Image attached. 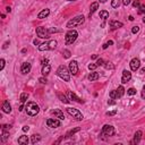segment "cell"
I'll return each instance as SVG.
<instances>
[{"label": "cell", "instance_id": "obj_1", "mask_svg": "<svg viewBox=\"0 0 145 145\" xmlns=\"http://www.w3.org/2000/svg\"><path fill=\"white\" fill-rule=\"evenodd\" d=\"M25 110H26V114H28V116L34 117V116H36V114H39L40 108H39V106L35 103V102H28V103L26 104Z\"/></svg>", "mask_w": 145, "mask_h": 145}, {"label": "cell", "instance_id": "obj_2", "mask_svg": "<svg viewBox=\"0 0 145 145\" xmlns=\"http://www.w3.org/2000/svg\"><path fill=\"white\" fill-rule=\"evenodd\" d=\"M69 74H70V71L67 69V67L63 66V65H61V66L57 69V75L59 76L61 79H63L65 82H69V79H70Z\"/></svg>", "mask_w": 145, "mask_h": 145}, {"label": "cell", "instance_id": "obj_3", "mask_svg": "<svg viewBox=\"0 0 145 145\" xmlns=\"http://www.w3.org/2000/svg\"><path fill=\"white\" fill-rule=\"evenodd\" d=\"M77 36H78V33L75 30H69V31L66 33V36H65V41H66V44H73L77 40Z\"/></svg>", "mask_w": 145, "mask_h": 145}, {"label": "cell", "instance_id": "obj_4", "mask_svg": "<svg viewBox=\"0 0 145 145\" xmlns=\"http://www.w3.org/2000/svg\"><path fill=\"white\" fill-rule=\"evenodd\" d=\"M85 20V17L83 15H79V16H76L74 17L73 19H70L69 22L67 23V27L68 28H71V27H75V26H78V25H82Z\"/></svg>", "mask_w": 145, "mask_h": 145}, {"label": "cell", "instance_id": "obj_5", "mask_svg": "<svg viewBox=\"0 0 145 145\" xmlns=\"http://www.w3.org/2000/svg\"><path fill=\"white\" fill-rule=\"evenodd\" d=\"M102 136H114V128L111 125H104L102 127Z\"/></svg>", "mask_w": 145, "mask_h": 145}, {"label": "cell", "instance_id": "obj_6", "mask_svg": "<svg viewBox=\"0 0 145 145\" xmlns=\"http://www.w3.org/2000/svg\"><path fill=\"white\" fill-rule=\"evenodd\" d=\"M67 112H68L70 116H73V118H75V119L78 120V121L83 120V114H81L77 109H74V108H67Z\"/></svg>", "mask_w": 145, "mask_h": 145}, {"label": "cell", "instance_id": "obj_7", "mask_svg": "<svg viewBox=\"0 0 145 145\" xmlns=\"http://www.w3.org/2000/svg\"><path fill=\"white\" fill-rule=\"evenodd\" d=\"M36 34H38L39 38H41V39H48L49 35H50V32H49V30H47L45 27L40 26V27L36 28Z\"/></svg>", "mask_w": 145, "mask_h": 145}, {"label": "cell", "instance_id": "obj_8", "mask_svg": "<svg viewBox=\"0 0 145 145\" xmlns=\"http://www.w3.org/2000/svg\"><path fill=\"white\" fill-rule=\"evenodd\" d=\"M69 71L71 75H76L78 73V63H77V61L73 60V61L69 63Z\"/></svg>", "mask_w": 145, "mask_h": 145}, {"label": "cell", "instance_id": "obj_9", "mask_svg": "<svg viewBox=\"0 0 145 145\" xmlns=\"http://www.w3.org/2000/svg\"><path fill=\"white\" fill-rule=\"evenodd\" d=\"M47 125H48V127H50V128H58V127H60V121L58 119H52V118H50V119L47 120Z\"/></svg>", "mask_w": 145, "mask_h": 145}, {"label": "cell", "instance_id": "obj_10", "mask_svg": "<svg viewBox=\"0 0 145 145\" xmlns=\"http://www.w3.org/2000/svg\"><path fill=\"white\" fill-rule=\"evenodd\" d=\"M129 66H130V69H132L133 71L138 70L139 66H141V61H139V59H137V58L132 59V61H130V63H129Z\"/></svg>", "mask_w": 145, "mask_h": 145}, {"label": "cell", "instance_id": "obj_11", "mask_svg": "<svg viewBox=\"0 0 145 145\" xmlns=\"http://www.w3.org/2000/svg\"><path fill=\"white\" fill-rule=\"evenodd\" d=\"M130 78H132V73L130 71H128V70H124L122 71V77H121V83L122 84H126L128 81H130Z\"/></svg>", "mask_w": 145, "mask_h": 145}, {"label": "cell", "instance_id": "obj_12", "mask_svg": "<svg viewBox=\"0 0 145 145\" xmlns=\"http://www.w3.org/2000/svg\"><path fill=\"white\" fill-rule=\"evenodd\" d=\"M31 68H32V66H31V63H24L23 65H22V67H20V71H22V74H28L30 71H31Z\"/></svg>", "mask_w": 145, "mask_h": 145}, {"label": "cell", "instance_id": "obj_13", "mask_svg": "<svg viewBox=\"0 0 145 145\" xmlns=\"http://www.w3.org/2000/svg\"><path fill=\"white\" fill-rule=\"evenodd\" d=\"M51 114H55V117H56V118H59L60 120L65 119V114H63V112L61 111V110H59V109H55V110H52Z\"/></svg>", "mask_w": 145, "mask_h": 145}, {"label": "cell", "instance_id": "obj_14", "mask_svg": "<svg viewBox=\"0 0 145 145\" xmlns=\"http://www.w3.org/2000/svg\"><path fill=\"white\" fill-rule=\"evenodd\" d=\"M109 25L111 27V30H116V28L122 27V23H120L118 20H110V22H109Z\"/></svg>", "mask_w": 145, "mask_h": 145}, {"label": "cell", "instance_id": "obj_15", "mask_svg": "<svg viewBox=\"0 0 145 145\" xmlns=\"http://www.w3.org/2000/svg\"><path fill=\"white\" fill-rule=\"evenodd\" d=\"M141 137H142V132L141 130H137L134 135V139L132 141V144H138L139 141H141Z\"/></svg>", "mask_w": 145, "mask_h": 145}, {"label": "cell", "instance_id": "obj_16", "mask_svg": "<svg viewBox=\"0 0 145 145\" xmlns=\"http://www.w3.org/2000/svg\"><path fill=\"white\" fill-rule=\"evenodd\" d=\"M2 111L5 114H10L12 112V107H10V104H9L8 101H5L2 103Z\"/></svg>", "mask_w": 145, "mask_h": 145}, {"label": "cell", "instance_id": "obj_17", "mask_svg": "<svg viewBox=\"0 0 145 145\" xmlns=\"http://www.w3.org/2000/svg\"><path fill=\"white\" fill-rule=\"evenodd\" d=\"M49 14H50V10H49V9H43L42 12H40V13H39L38 18L43 19V18H45V17H48V16H49Z\"/></svg>", "mask_w": 145, "mask_h": 145}, {"label": "cell", "instance_id": "obj_18", "mask_svg": "<svg viewBox=\"0 0 145 145\" xmlns=\"http://www.w3.org/2000/svg\"><path fill=\"white\" fill-rule=\"evenodd\" d=\"M68 96L70 98V100H73V101L79 102V103H82V102H83V100H81V99H79V98H78L75 93H73L71 91H69V92H68Z\"/></svg>", "mask_w": 145, "mask_h": 145}, {"label": "cell", "instance_id": "obj_19", "mask_svg": "<svg viewBox=\"0 0 145 145\" xmlns=\"http://www.w3.org/2000/svg\"><path fill=\"white\" fill-rule=\"evenodd\" d=\"M99 77H100V74H99V73H96V71H93V73H91V74L88 75V81L93 82V81L99 79Z\"/></svg>", "mask_w": 145, "mask_h": 145}, {"label": "cell", "instance_id": "obj_20", "mask_svg": "<svg viewBox=\"0 0 145 145\" xmlns=\"http://www.w3.org/2000/svg\"><path fill=\"white\" fill-rule=\"evenodd\" d=\"M18 144H22V145H27L28 144V137L26 135H23L18 138Z\"/></svg>", "mask_w": 145, "mask_h": 145}, {"label": "cell", "instance_id": "obj_21", "mask_svg": "<svg viewBox=\"0 0 145 145\" xmlns=\"http://www.w3.org/2000/svg\"><path fill=\"white\" fill-rule=\"evenodd\" d=\"M39 50H40V51L50 50V47H49V42H44V43H41L40 45H39Z\"/></svg>", "mask_w": 145, "mask_h": 145}, {"label": "cell", "instance_id": "obj_22", "mask_svg": "<svg viewBox=\"0 0 145 145\" xmlns=\"http://www.w3.org/2000/svg\"><path fill=\"white\" fill-rule=\"evenodd\" d=\"M50 70H51V67H50V65H49V63H48V65H44L43 67H42V74H43L44 76L49 75Z\"/></svg>", "mask_w": 145, "mask_h": 145}, {"label": "cell", "instance_id": "obj_23", "mask_svg": "<svg viewBox=\"0 0 145 145\" xmlns=\"http://www.w3.org/2000/svg\"><path fill=\"white\" fill-rule=\"evenodd\" d=\"M32 144H36L38 142H40L41 141V136L39 135V134H34V135H32Z\"/></svg>", "mask_w": 145, "mask_h": 145}, {"label": "cell", "instance_id": "obj_24", "mask_svg": "<svg viewBox=\"0 0 145 145\" xmlns=\"http://www.w3.org/2000/svg\"><path fill=\"white\" fill-rule=\"evenodd\" d=\"M98 8H99V4H98V2H93V4L91 5V7H90V16L94 13V12H96Z\"/></svg>", "mask_w": 145, "mask_h": 145}, {"label": "cell", "instance_id": "obj_25", "mask_svg": "<svg viewBox=\"0 0 145 145\" xmlns=\"http://www.w3.org/2000/svg\"><path fill=\"white\" fill-rule=\"evenodd\" d=\"M100 17H101L103 20H106V19L109 17V13H108L107 10H102V12H100Z\"/></svg>", "mask_w": 145, "mask_h": 145}, {"label": "cell", "instance_id": "obj_26", "mask_svg": "<svg viewBox=\"0 0 145 145\" xmlns=\"http://www.w3.org/2000/svg\"><path fill=\"white\" fill-rule=\"evenodd\" d=\"M125 93V88L122 87V86H119L118 90H117V95H118V98H121L122 95Z\"/></svg>", "mask_w": 145, "mask_h": 145}, {"label": "cell", "instance_id": "obj_27", "mask_svg": "<svg viewBox=\"0 0 145 145\" xmlns=\"http://www.w3.org/2000/svg\"><path fill=\"white\" fill-rule=\"evenodd\" d=\"M58 98H59V99H60V101L63 102V103H68V102H69V100H68L65 95L61 94V93H58Z\"/></svg>", "mask_w": 145, "mask_h": 145}, {"label": "cell", "instance_id": "obj_28", "mask_svg": "<svg viewBox=\"0 0 145 145\" xmlns=\"http://www.w3.org/2000/svg\"><path fill=\"white\" fill-rule=\"evenodd\" d=\"M121 4V0H111V6L114 8H118Z\"/></svg>", "mask_w": 145, "mask_h": 145}, {"label": "cell", "instance_id": "obj_29", "mask_svg": "<svg viewBox=\"0 0 145 145\" xmlns=\"http://www.w3.org/2000/svg\"><path fill=\"white\" fill-rule=\"evenodd\" d=\"M49 47H50V50H53V49L57 47V41H56V40L49 41Z\"/></svg>", "mask_w": 145, "mask_h": 145}, {"label": "cell", "instance_id": "obj_30", "mask_svg": "<svg viewBox=\"0 0 145 145\" xmlns=\"http://www.w3.org/2000/svg\"><path fill=\"white\" fill-rule=\"evenodd\" d=\"M27 99H28V94L27 93H22V95H20V102L24 103V102H26Z\"/></svg>", "mask_w": 145, "mask_h": 145}, {"label": "cell", "instance_id": "obj_31", "mask_svg": "<svg viewBox=\"0 0 145 145\" xmlns=\"http://www.w3.org/2000/svg\"><path fill=\"white\" fill-rule=\"evenodd\" d=\"M79 130H81V128H78V127H77V128H75V129H71L70 132H68V134H67V137H69V136H71V135H74L75 133L79 132Z\"/></svg>", "mask_w": 145, "mask_h": 145}, {"label": "cell", "instance_id": "obj_32", "mask_svg": "<svg viewBox=\"0 0 145 145\" xmlns=\"http://www.w3.org/2000/svg\"><path fill=\"white\" fill-rule=\"evenodd\" d=\"M127 94H128V95H135V94H136V90H135V88H133V87H130L129 90H127Z\"/></svg>", "mask_w": 145, "mask_h": 145}, {"label": "cell", "instance_id": "obj_33", "mask_svg": "<svg viewBox=\"0 0 145 145\" xmlns=\"http://www.w3.org/2000/svg\"><path fill=\"white\" fill-rule=\"evenodd\" d=\"M138 14L142 15V14H145V5H141L138 8Z\"/></svg>", "mask_w": 145, "mask_h": 145}, {"label": "cell", "instance_id": "obj_34", "mask_svg": "<svg viewBox=\"0 0 145 145\" xmlns=\"http://www.w3.org/2000/svg\"><path fill=\"white\" fill-rule=\"evenodd\" d=\"M110 98H111V99H118L117 91H111V92H110Z\"/></svg>", "mask_w": 145, "mask_h": 145}, {"label": "cell", "instance_id": "obj_35", "mask_svg": "<svg viewBox=\"0 0 145 145\" xmlns=\"http://www.w3.org/2000/svg\"><path fill=\"white\" fill-rule=\"evenodd\" d=\"M63 57L66 58V59H68V58H70V51L69 50H63Z\"/></svg>", "mask_w": 145, "mask_h": 145}, {"label": "cell", "instance_id": "obj_36", "mask_svg": "<svg viewBox=\"0 0 145 145\" xmlns=\"http://www.w3.org/2000/svg\"><path fill=\"white\" fill-rule=\"evenodd\" d=\"M107 69H114V65L111 63H106V65H103Z\"/></svg>", "mask_w": 145, "mask_h": 145}, {"label": "cell", "instance_id": "obj_37", "mask_svg": "<svg viewBox=\"0 0 145 145\" xmlns=\"http://www.w3.org/2000/svg\"><path fill=\"white\" fill-rule=\"evenodd\" d=\"M8 136H9V134H8L6 130H4V133H2V142H5V141L8 138Z\"/></svg>", "mask_w": 145, "mask_h": 145}, {"label": "cell", "instance_id": "obj_38", "mask_svg": "<svg viewBox=\"0 0 145 145\" xmlns=\"http://www.w3.org/2000/svg\"><path fill=\"white\" fill-rule=\"evenodd\" d=\"M96 67H99L96 63H90V65H88V69L90 70H94Z\"/></svg>", "mask_w": 145, "mask_h": 145}, {"label": "cell", "instance_id": "obj_39", "mask_svg": "<svg viewBox=\"0 0 145 145\" xmlns=\"http://www.w3.org/2000/svg\"><path fill=\"white\" fill-rule=\"evenodd\" d=\"M133 6L135 7V8H139V6H141V1H139V0H135V1L133 2Z\"/></svg>", "mask_w": 145, "mask_h": 145}, {"label": "cell", "instance_id": "obj_40", "mask_svg": "<svg viewBox=\"0 0 145 145\" xmlns=\"http://www.w3.org/2000/svg\"><path fill=\"white\" fill-rule=\"evenodd\" d=\"M5 63H6L5 59H1V60H0V70H2L5 68Z\"/></svg>", "mask_w": 145, "mask_h": 145}, {"label": "cell", "instance_id": "obj_41", "mask_svg": "<svg viewBox=\"0 0 145 145\" xmlns=\"http://www.w3.org/2000/svg\"><path fill=\"white\" fill-rule=\"evenodd\" d=\"M132 32L134 33V34L138 33V32H139V27H138V26H134V27H133V30H132Z\"/></svg>", "mask_w": 145, "mask_h": 145}, {"label": "cell", "instance_id": "obj_42", "mask_svg": "<svg viewBox=\"0 0 145 145\" xmlns=\"http://www.w3.org/2000/svg\"><path fill=\"white\" fill-rule=\"evenodd\" d=\"M96 65H98V66H103V65H104V61H103V59H101V58H100V59H98V61H96Z\"/></svg>", "mask_w": 145, "mask_h": 145}, {"label": "cell", "instance_id": "obj_43", "mask_svg": "<svg viewBox=\"0 0 145 145\" xmlns=\"http://www.w3.org/2000/svg\"><path fill=\"white\" fill-rule=\"evenodd\" d=\"M39 82L42 83V84H47L48 81H47V78H44V77H40V78H39Z\"/></svg>", "mask_w": 145, "mask_h": 145}, {"label": "cell", "instance_id": "obj_44", "mask_svg": "<svg viewBox=\"0 0 145 145\" xmlns=\"http://www.w3.org/2000/svg\"><path fill=\"white\" fill-rule=\"evenodd\" d=\"M117 114V110H114V111H108L107 114V116H114V114Z\"/></svg>", "mask_w": 145, "mask_h": 145}, {"label": "cell", "instance_id": "obj_45", "mask_svg": "<svg viewBox=\"0 0 145 145\" xmlns=\"http://www.w3.org/2000/svg\"><path fill=\"white\" fill-rule=\"evenodd\" d=\"M130 1H132V0H121V2L124 4V6H128V5L130 4Z\"/></svg>", "mask_w": 145, "mask_h": 145}, {"label": "cell", "instance_id": "obj_46", "mask_svg": "<svg viewBox=\"0 0 145 145\" xmlns=\"http://www.w3.org/2000/svg\"><path fill=\"white\" fill-rule=\"evenodd\" d=\"M10 125H4V126H2V129H4V130H7V129H10Z\"/></svg>", "mask_w": 145, "mask_h": 145}, {"label": "cell", "instance_id": "obj_47", "mask_svg": "<svg viewBox=\"0 0 145 145\" xmlns=\"http://www.w3.org/2000/svg\"><path fill=\"white\" fill-rule=\"evenodd\" d=\"M8 44H9V42H8V41H7V42H5V44L2 45V49H7V48H8Z\"/></svg>", "mask_w": 145, "mask_h": 145}, {"label": "cell", "instance_id": "obj_48", "mask_svg": "<svg viewBox=\"0 0 145 145\" xmlns=\"http://www.w3.org/2000/svg\"><path fill=\"white\" fill-rule=\"evenodd\" d=\"M48 63H49V60H48V59H43V60H42V65H48Z\"/></svg>", "mask_w": 145, "mask_h": 145}, {"label": "cell", "instance_id": "obj_49", "mask_svg": "<svg viewBox=\"0 0 145 145\" xmlns=\"http://www.w3.org/2000/svg\"><path fill=\"white\" fill-rule=\"evenodd\" d=\"M142 98L145 99V85H144V87H143V91H142Z\"/></svg>", "mask_w": 145, "mask_h": 145}, {"label": "cell", "instance_id": "obj_50", "mask_svg": "<svg viewBox=\"0 0 145 145\" xmlns=\"http://www.w3.org/2000/svg\"><path fill=\"white\" fill-rule=\"evenodd\" d=\"M28 129H30V127H28V126H24V127H23V132H28Z\"/></svg>", "mask_w": 145, "mask_h": 145}, {"label": "cell", "instance_id": "obj_51", "mask_svg": "<svg viewBox=\"0 0 145 145\" xmlns=\"http://www.w3.org/2000/svg\"><path fill=\"white\" fill-rule=\"evenodd\" d=\"M49 32H50V33H53V32H59V30H57V28H50V30H49Z\"/></svg>", "mask_w": 145, "mask_h": 145}, {"label": "cell", "instance_id": "obj_52", "mask_svg": "<svg viewBox=\"0 0 145 145\" xmlns=\"http://www.w3.org/2000/svg\"><path fill=\"white\" fill-rule=\"evenodd\" d=\"M33 43L35 44V45H39V44H40V41H39L38 39H35V40H34V41H33Z\"/></svg>", "mask_w": 145, "mask_h": 145}, {"label": "cell", "instance_id": "obj_53", "mask_svg": "<svg viewBox=\"0 0 145 145\" xmlns=\"http://www.w3.org/2000/svg\"><path fill=\"white\" fill-rule=\"evenodd\" d=\"M6 10L8 12V13H10V12H12V8H10V7H7V8H6Z\"/></svg>", "mask_w": 145, "mask_h": 145}, {"label": "cell", "instance_id": "obj_54", "mask_svg": "<svg viewBox=\"0 0 145 145\" xmlns=\"http://www.w3.org/2000/svg\"><path fill=\"white\" fill-rule=\"evenodd\" d=\"M108 48V43H104L103 44V49H107Z\"/></svg>", "mask_w": 145, "mask_h": 145}, {"label": "cell", "instance_id": "obj_55", "mask_svg": "<svg viewBox=\"0 0 145 145\" xmlns=\"http://www.w3.org/2000/svg\"><path fill=\"white\" fill-rule=\"evenodd\" d=\"M96 58H98V56H96V55H93V56H92V59H96Z\"/></svg>", "mask_w": 145, "mask_h": 145}, {"label": "cell", "instance_id": "obj_56", "mask_svg": "<svg viewBox=\"0 0 145 145\" xmlns=\"http://www.w3.org/2000/svg\"><path fill=\"white\" fill-rule=\"evenodd\" d=\"M107 43H108V45H111L114 42H112V41H109V42H107Z\"/></svg>", "mask_w": 145, "mask_h": 145}, {"label": "cell", "instance_id": "obj_57", "mask_svg": "<svg viewBox=\"0 0 145 145\" xmlns=\"http://www.w3.org/2000/svg\"><path fill=\"white\" fill-rule=\"evenodd\" d=\"M128 18H129V20H134V17H133V16H129Z\"/></svg>", "mask_w": 145, "mask_h": 145}, {"label": "cell", "instance_id": "obj_58", "mask_svg": "<svg viewBox=\"0 0 145 145\" xmlns=\"http://www.w3.org/2000/svg\"><path fill=\"white\" fill-rule=\"evenodd\" d=\"M108 103H109V104H114V101H109Z\"/></svg>", "mask_w": 145, "mask_h": 145}, {"label": "cell", "instance_id": "obj_59", "mask_svg": "<svg viewBox=\"0 0 145 145\" xmlns=\"http://www.w3.org/2000/svg\"><path fill=\"white\" fill-rule=\"evenodd\" d=\"M23 108H24V107H23V104H22V106L19 107V111H22V110H23Z\"/></svg>", "mask_w": 145, "mask_h": 145}, {"label": "cell", "instance_id": "obj_60", "mask_svg": "<svg viewBox=\"0 0 145 145\" xmlns=\"http://www.w3.org/2000/svg\"><path fill=\"white\" fill-rule=\"evenodd\" d=\"M100 2H107V0H100Z\"/></svg>", "mask_w": 145, "mask_h": 145}, {"label": "cell", "instance_id": "obj_61", "mask_svg": "<svg viewBox=\"0 0 145 145\" xmlns=\"http://www.w3.org/2000/svg\"><path fill=\"white\" fill-rule=\"evenodd\" d=\"M143 23H144V24H145V16H144V17H143Z\"/></svg>", "mask_w": 145, "mask_h": 145}, {"label": "cell", "instance_id": "obj_62", "mask_svg": "<svg viewBox=\"0 0 145 145\" xmlns=\"http://www.w3.org/2000/svg\"><path fill=\"white\" fill-rule=\"evenodd\" d=\"M68 1H73V0H68Z\"/></svg>", "mask_w": 145, "mask_h": 145}]
</instances>
